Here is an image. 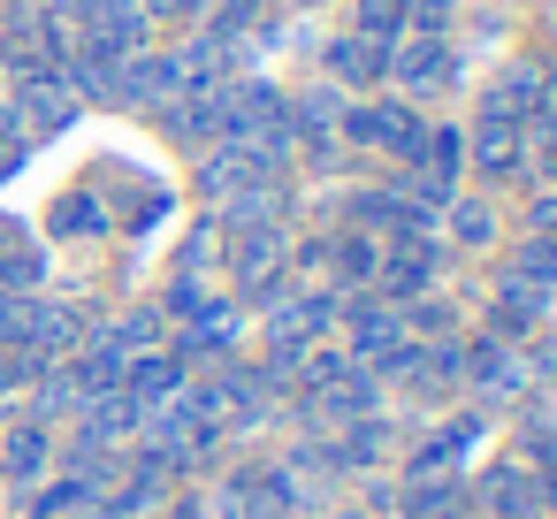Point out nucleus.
<instances>
[{"label": "nucleus", "instance_id": "1", "mask_svg": "<svg viewBox=\"0 0 557 519\" xmlns=\"http://www.w3.org/2000/svg\"><path fill=\"white\" fill-rule=\"evenodd\" d=\"M275 176H283V153H268V146H252V138H222V146L199 161V199L230 207L237 191H260V184H275Z\"/></svg>", "mask_w": 557, "mask_h": 519}, {"label": "nucleus", "instance_id": "2", "mask_svg": "<svg viewBox=\"0 0 557 519\" xmlns=\"http://www.w3.org/2000/svg\"><path fill=\"white\" fill-rule=\"evenodd\" d=\"M443 260H450V245H443V237H405V245H382L374 298H382V306H412V298H428V291H435V275H443Z\"/></svg>", "mask_w": 557, "mask_h": 519}, {"label": "nucleus", "instance_id": "3", "mask_svg": "<svg viewBox=\"0 0 557 519\" xmlns=\"http://www.w3.org/2000/svg\"><path fill=\"white\" fill-rule=\"evenodd\" d=\"M336 123H344L351 146H382L389 161H412V153H420V115H412L405 100H359V108H344Z\"/></svg>", "mask_w": 557, "mask_h": 519}, {"label": "nucleus", "instance_id": "4", "mask_svg": "<svg viewBox=\"0 0 557 519\" xmlns=\"http://www.w3.org/2000/svg\"><path fill=\"white\" fill-rule=\"evenodd\" d=\"M389 77H397L405 92H450V85H458V47L405 32V39H389Z\"/></svg>", "mask_w": 557, "mask_h": 519}, {"label": "nucleus", "instance_id": "5", "mask_svg": "<svg viewBox=\"0 0 557 519\" xmlns=\"http://www.w3.org/2000/svg\"><path fill=\"white\" fill-rule=\"evenodd\" d=\"M77 92L62 85V70H47V77H24L16 85V100H9V115H16V131H32V138H62L70 123H77Z\"/></svg>", "mask_w": 557, "mask_h": 519}, {"label": "nucleus", "instance_id": "6", "mask_svg": "<svg viewBox=\"0 0 557 519\" xmlns=\"http://www.w3.org/2000/svg\"><path fill=\"white\" fill-rule=\"evenodd\" d=\"M237 336H245V306H230V298H207V306L184 321V336H176L169 351H176L184 367H199V359H214V367H222V359L237 351Z\"/></svg>", "mask_w": 557, "mask_h": 519}, {"label": "nucleus", "instance_id": "7", "mask_svg": "<svg viewBox=\"0 0 557 519\" xmlns=\"http://www.w3.org/2000/svg\"><path fill=\"white\" fill-rule=\"evenodd\" d=\"M473 504H481L488 519H542V481H534L527 458H504V466H488V473L473 481Z\"/></svg>", "mask_w": 557, "mask_h": 519}, {"label": "nucleus", "instance_id": "8", "mask_svg": "<svg viewBox=\"0 0 557 519\" xmlns=\"http://www.w3.org/2000/svg\"><path fill=\"white\" fill-rule=\"evenodd\" d=\"M458 382H473L481 397H519L527 390V359H519V344L481 336V344H458Z\"/></svg>", "mask_w": 557, "mask_h": 519}, {"label": "nucleus", "instance_id": "9", "mask_svg": "<svg viewBox=\"0 0 557 519\" xmlns=\"http://www.w3.org/2000/svg\"><path fill=\"white\" fill-rule=\"evenodd\" d=\"M47 473H54V428H47V420H24V428L0 435V481H9L16 496H24L32 481H47Z\"/></svg>", "mask_w": 557, "mask_h": 519}, {"label": "nucleus", "instance_id": "10", "mask_svg": "<svg viewBox=\"0 0 557 519\" xmlns=\"http://www.w3.org/2000/svg\"><path fill=\"white\" fill-rule=\"evenodd\" d=\"M473 169H481L488 184L527 176V123H511V115H481V131H473Z\"/></svg>", "mask_w": 557, "mask_h": 519}, {"label": "nucleus", "instance_id": "11", "mask_svg": "<svg viewBox=\"0 0 557 519\" xmlns=\"http://www.w3.org/2000/svg\"><path fill=\"white\" fill-rule=\"evenodd\" d=\"M367 412H382V382L367 374V367H351V374H336L329 390H306V420H367Z\"/></svg>", "mask_w": 557, "mask_h": 519}, {"label": "nucleus", "instance_id": "12", "mask_svg": "<svg viewBox=\"0 0 557 519\" xmlns=\"http://www.w3.org/2000/svg\"><path fill=\"white\" fill-rule=\"evenodd\" d=\"M329 77H336V85H351V92L382 85V77H389V39H367V32L329 39Z\"/></svg>", "mask_w": 557, "mask_h": 519}, {"label": "nucleus", "instance_id": "13", "mask_svg": "<svg viewBox=\"0 0 557 519\" xmlns=\"http://www.w3.org/2000/svg\"><path fill=\"white\" fill-rule=\"evenodd\" d=\"M549 108V70L542 62H511L496 85H488V115H511V123H534Z\"/></svg>", "mask_w": 557, "mask_h": 519}, {"label": "nucleus", "instance_id": "14", "mask_svg": "<svg viewBox=\"0 0 557 519\" xmlns=\"http://www.w3.org/2000/svg\"><path fill=\"white\" fill-rule=\"evenodd\" d=\"M184 382H191V367H184L169 344H153V351H131V367H123V390H131L138 405H169Z\"/></svg>", "mask_w": 557, "mask_h": 519}, {"label": "nucleus", "instance_id": "15", "mask_svg": "<svg viewBox=\"0 0 557 519\" xmlns=\"http://www.w3.org/2000/svg\"><path fill=\"white\" fill-rule=\"evenodd\" d=\"M397 504H405L412 519H466V511H473V489H466L458 473H412V481L397 489Z\"/></svg>", "mask_w": 557, "mask_h": 519}, {"label": "nucleus", "instance_id": "16", "mask_svg": "<svg viewBox=\"0 0 557 519\" xmlns=\"http://www.w3.org/2000/svg\"><path fill=\"white\" fill-rule=\"evenodd\" d=\"M131 77H123V108L138 100V108H169L176 92H184V62L176 54H131L123 62Z\"/></svg>", "mask_w": 557, "mask_h": 519}, {"label": "nucleus", "instance_id": "17", "mask_svg": "<svg viewBox=\"0 0 557 519\" xmlns=\"http://www.w3.org/2000/svg\"><path fill=\"white\" fill-rule=\"evenodd\" d=\"M283 268V222H245L237 230V252H230V275H237V298Z\"/></svg>", "mask_w": 557, "mask_h": 519}, {"label": "nucleus", "instance_id": "18", "mask_svg": "<svg viewBox=\"0 0 557 519\" xmlns=\"http://www.w3.org/2000/svg\"><path fill=\"white\" fill-rule=\"evenodd\" d=\"M92 504H100V489L85 473H70V466L24 489V519H70V511H92Z\"/></svg>", "mask_w": 557, "mask_h": 519}, {"label": "nucleus", "instance_id": "19", "mask_svg": "<svg viewBox=\"0 0 557 519\" xmlns=\"http://www.w3.org/2000/svg\"><path fill=\"white\" fill-rule=\"evenodd\" d=\"M0 291H9V298H39L47 291V252L9 222V230H0Z\"/></svg>", "mask_w": 557, "mask_h": 519}, {"label": "nucleus", "instance_id": "20", "mask_svg": "<svg viewBox=\"0 0 557 519\" xmlns=\"http://www.w3.org/2000/svg\"><path fill=\"white\" fill-rule=\"evenodd\" d=\"M374 268H382V237H374V230H344V237H329V275H336V291H367Z\"/></svg>", "mask_w": 557, "mask_h": 519}, {"label": "nucleus", "instance_id": "21", "mask_svg": "<svg viewBox=\"0 0 557 519\" xmlns=\"http://www.w3.org/2000/svg\"><path fill=\"white\" fill-rule=\"evenodd\" d=\"M329 450H336V473H367V466L389 450V420H382V412L344 420V435H329Z\"/></svg>", "mask_w": 557, "mask_h": 519}, {"label": "nucleus", "instance_id": "22", "mask_svg": "<svg viewBox=\"0 0 557 519\" xmlns=\"http://www.w3.org/2000/svg\"><path fill=\"white\" fill-rule=\"evenodd\" d=\"M473 435H481V412H458L450 428H435V435L412 450V473H458V458L473 450Z\"/></svg>", "mask_w": 557, "mask_h": 519}, {"label": "nucleus", "instance_id": "23", "mask_svg": "<svg viewBox=\"0 0 557 519\" xmlns=\"http://www.w3.org/2000/svg\"><path fill=\"white\" fill-rule=\"evenodd\" d=\"M504 283H519V291L549 298V291H557V245H549V237H527V245H511V252H504Z\"/></svg>", "mask_w": 557, "mask_h": 519}, {"label": "nucleus", "instance_id": "24", "mask_svg": "<svg viewBox=\"0 0 557 519\" xmlns=\"http://www.w3.org/2000/svg\"><path fill=\"white\" fill-rule=\"evenodd\" d=\"M115 222H108V207H100V191H62L54 199V237H108Z\"/></svg>", "mask_w": 557, "mask_h": 519}, {"label": "nucleus", "instance_id": "25", "mask_svg": "<svg viewBox=\"0 0 557 519\" xmlns=\"http://www.w3.org/2000/svg\"><path fill=\"white\" fill-rule=\"evenodd\" d=\"M443 222H450V237H458L466 252L496 245V207H488V199H450V207H443Z\"/></svg>", "mask_w": 557, "mask_h": 519}, {"label": "nucleus", "instance_id": "26", "mask_svg": "<svg viewBox=\"0 0 557 519\" xmlns=\"http://www.w3.org/2000/svg\"><path fill=\"white\" fill-rule=\"evenodd\" d=\"M450 24H458V0H405V32H420V39H450Z\"/></svg>", "mask_w": 557, "mask_h": 519}, {"label": "nucleus", "instance_id": "27", "mask_svg": "<svg viewBox=\"0 0 557 519\" xmlns=\"http://www.w3.org/2000/svg\"><path fill=\"white\" fill-rule=\"evenodd\" d=\"M214 260H222V222H199V230L184 237V252H176V268H184V275H207Z\"/></svg>", "mask_w": 557, "mask_h": 519}, {"label": "nucleus", "instance_id": "28", "mask_svg": "<svg viewBox=\"0 0 557 519\" xmlns=\"http://www.w3.org/2000/svg\"><path fill=\"white\" fill-rule=\"evenodd\" d=\"M108 336H115L123 351H153V344H161V306H138V313H123Z\"/></svg>", "mask_w": 557, "mask_h": 519}, {"label": "nucleus", "instance_id": "29", "mask_svg": "<svg viewBox=\"0 0 557 519\" xmlns=\"http://www.w3.org/2000/svg\"><path fill=\"white\" fill-rule=\"evenodd\" d=\"M351 32H367V39H397L405 32V0H359V24Z\"/></svg>", "mask_w": 557, "mask_h": 519}, {"label": "nucleus", "instance_id": "30", "mask_svg": "<svg viewBox=\"0 0 557 519\" xmlns=\"http://www.w3.org/2000/svg\"><path fill=\"white\" fill-rule=\"evenodd\" d=\"M527 138H534V169L557 176V108H542V115L527 123Z\"/></svg>", "mask_w": 557, "mask_h": 519}, {"label": "nucleus", "instance_id": "31", "mask_svg": "<svg viewBox=\"0 0 557 519\" xmlns=\"http://www.w3.org/2000/svg\"><path fill=\"white\" fill-rule=\"evenodd\" d=\"M199 306H207V291H199V275H176V283H169V298H161V313H176V321H191Z\"/></svg>", "mask_w": 557, "mask_h": 519}, {"label": "nucleus", "instance_id": "32", "mask_svg": "<svg viewBox=\"0 0 557 519\" xmlns=\"http://www.w3.org/2000/svg\"><path fill=\"white\" fill-rule=\"evenodd\" d=\"M260 16V0H222V16H214V32H245Z\"/></svg>", "mask_w": 557, "mask_h": 519}, {"label": "nucleus", "instance_id": "33", "mask_svg": "<svg viewBox=\"0 0 557 519\" xmlns=\"http://www.w3.org/2000/svg\"><path fill=\"white\" fill-rule=\"evenodd\" d=\"M161 214H169V191H146V199H138V207H131V230H153V222H161Z\"/></svg>", "mask_w": 557, "mask_h": 519}, {"label": "nucleus", "instance_id": "34", "mask_svg": "<svg viewBox=\"0 0 557 519\" xmlns=\"http://www.w3.org/2000/svg\"><path fill=\"white\" fill-rule=\"evenodd\" d=\"M527 222H534V237H549V245H557V191H542V199H534V214H527Z\"/></svg>", "mask_w": 557, "mask_h": 519}, {"label": "nucleus", "instance_id": "35", "mask_svg": "<svg viewBox=\"0 0 557 519\" xmlns=\"http://www.w3.org/2000/svg\"><path fill=\"white\" fill-rule=\"evenodd\" d=\"M138 9H146V16H199L207 0H138Z\"/></svg>", "mask_w": 557, "mask_h": 519}, {"label": "nucleus", "instance_id": "36", "mask_svg": "<svg viewBox=\"0 0 557 519\" xmlns=\"http://www.w3.org/2000/svg\"><path fill=\"white\" fill-rule=\"evenodd\" d=\"M290 268H329V237H306V245L290 252Z\"/></svg>", "mask_w": 557, "mask_h": 519}, {"label": "nucleus", "instance_id": "37", "mask_svg": "<svg viewBox=\"0 0 557 519\" xmlns=\"http://www.w3.org/2000/svg\"><path fill=\"white\" fill-rule=\"evenodd\" d=\"M16 169H24V146H16V138H0V184H9Z\"/></svg>", "mask_w": 557, "mask_h": 519}, {"label": "nucleus", "instance_id": "38", "mask_svg": "<svg viewBox=\"0 0 557 519\" xmlns=\"http://www.w3.org/2000/svg\"><path fill=\"white\" fill-rule=\"evenodd\" d=\"M169 519H207V504H199V496H176V504H169Z\"/></svg>", "mask_w": 557, "mask_h": 519}, {"label": "nucleus", "instance_id": "39", "mask_svg": "<svg viewBox=\"0 0 557 519\" xmlns=\"http://www.w3.org/2000/svg\"><path fill=\"white\" fill-rule=\"evenodd\" d=\"M549 367H557V359H549ZM549 412H557V374H549Z\"/></svg>", "mask_w": 557, "mask_h": 519}, {"label": "nucleus", "instance_id": "40", "mask_svg": "<svg viewBox=\"0 0 557 519\" xmlns=\"http://www.w3.org/2000/svg\"><path fill=\"white\" fill-rule=\"evenodd\" d=\"M290 9H329V0H290Z\"/></svg>", "mask_w": 557, "mask_h": 519}, {"label": "nucleus", "instance_id": "41", "mask_svg": "<svg viewBox=\"0 0 557 519\" xmlns=\"http://www.w3.org/2000/svg\"><path fill=\"white\" fill-rule=\"evenodd\" d=\"M329 519H359V511H329Z\"/></svg>", "mask_w": 557, "mask_h": 519}, {"label": "nucleus", "instance_id": "42", "mask_svg": "<svg viewBox=\"0 0 557 519\" xmlns=\"http://www.w3.org/2000/svg\"><path fill=\"white\" fill-rule=\"evenodd\" d=\"M70 519H92V511H70Z\"/></svg>", "mask_w": 557, "mask_h": 519}, {"label": "nucleus", "instance_id": "43", "mask_svg": "<svg viewBox=\"0 0 557 519\" xmlns=\"http://www.w3.org/2000/svg\"><path fill=\"white\" fill-rule=\"evenodd\" d=\"M0 230H9V222H0Z\"/></svg>", "mask_w": 557, "mask_h": 519}]
</instances>
